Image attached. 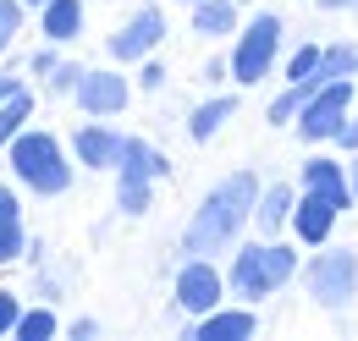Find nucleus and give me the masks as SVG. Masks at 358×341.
<instances>
[{
    "label": "nucleus",
    "mask_w": 358,
    "mask_h": 341,
    "mask_svg": "<svg viewBox=\"0 0 358 341\" xmlns=\"http://www.w3.org/2000/svg\"><path fill=\"white\" fill-rule=\"evenodd\" d=\"M254 198H259V176L254 170H231L226 182H215L204 193V204L193 210L187 231H182V254L187 259H215L231 254L243 226L254 220Z\"/></svg>",
    "instance_id": "obj_1"
},
{
    "label": "nucleus",
    "mask_w": 358,
    "mask_h": 341,
    "mask_svg": "<svg viewBox=\"0 0 358 341\" xmlns=\"http://www.w3.org/2000/svg\"><path fill=\"white\" fill-rule=\"evenodd\" d=\"M298 275V248H287V242H243V248H231V264H226V292L237 303H265L275 298L287 281Z\"/></svg>",
    "instance_id": "obj_2"
},
{
    "label": "nucleus",
    "mask_w": 358,
    "mask_h": 341,
    "mask_svg": "<svg viewBox=\"0 0 358 341\" xmlns=\"http://www.w3.org/2000/svg\"><path fill=\"white\" fill-rule=\"evenodd\" d=\"M6 166H11V176H17L28 193H39V198H61V193L72 187V166H66V149H61L55 132L22 127L6 143Z\"/></svg>",
    "instance_id": "obj_3"
},
{
    "label": "nucleus",
    "mask_w": 358,
    "mask_h": 341,
    "mask_svg": "<svg viewBox=\"0 0 358 341\" xmlns=\"http://www.w3.org/2000/svg\"><path fill=\"white\" fill-rule=\"evenodd\" d=\"M275 55H281V17H275V11H259V17L237 34L231 55H226V72H231V83L254 88L275 72Z\"/></svg>",
    "instance_id": "obj_4"
},
{
    "label": "nucleus",
    "mask_w": 358,
    "mask_h": 341,
    "mask_svg": "<svg viewBox=\"0 0 358 341\" xmlns=\"http://www.w3.org/2000/svg\"><path fill=\"white\" fill-rule=\"evenodd\" d=\"M298 270H303V286H309V298L320 308H348L353 303V292H358V254L353 248H325V254H314Z\"/></svg>",
    "instance_id": "obj_5"
},
{
    "label": "nucleus",
    "mask_w": 358,
    "mask_h": 341,
    "mask_svg": "<svg viewBox=\"0 0 358 341\" xmlns=\"http://www.w3.org/2000/svg\"><path fill=\"white\" fill-rule=\"evenodd\" d=\"M353 99H358L353 78H331V83H320L309 99H303V110H298L292 127L303 132L309 143H331V132L342 127V116H353Z\"/></svg>",
    "instance_id": "obj_6"
},
{
    "label": "nucleus",
    "mask_w": 358,
    "mask_h": 341,
    "mask_svg": "<svg viewBox=\"0 0 358 341\" xmlns=\"http://www.w3.org/2000/svg\"><path fill=\"white\" fill-rule=\"evenodd\" d=\"M226 303V270L215 259H182L177 270V308L187 319H199V314H210V308H221Z\"/></svg>",
    "instance_id": "obj_7"
},
{
    "label": "nucleus",
    "mask_w": 358,
    "mask_h": 341,
    "mask_svg": "<svg viewBox=\"0 0 358 341\" xmlns=\"http://www.w3.org/2000/svg\"><path fill=\"white\" fill-rule=\"evenodd\" d=\"M72 99L83 105V116L110 122V116H122V110H127L133 83H127L116 66H83V78H78V88H72Z\"/></svg>",
    "instance_id": "obj_8"
},
{
    "label": "nucleus",
    "mask_w": 358,
    "mask_h": 341,
    "mask_svg": "<svg viewBox=\"0 0 358 341\" xmlns=\"http://www.w3.org/2000/svg\"><path fill=\"white\" fill-rule=\"evenodd\" d=\"M166 39V11L160 6H138L133 17L110 34V61H143V55H155V44Z\"/></svg>",
    "instance_id": "obj_9"
},
{
    "label": "nucleus",
    "mask_w": 358,
    "mask_h": 341,
    "mask_svg": "<svg viewBox=\"0 0 358 341\" xmlns=\"http://www.w3.org/2000/svg\"><path fill=\"white\" fill-rule=\"evenodd\" d=\"M336 220H342V210H336L325 193H309V187H303V193H298V204H292V220H287V226H292V237H298V242L325 248V242H331V231H336Z\"/></svg>",
    "instance_id": "obj_10"
},
{
    "label": "nucleus",
    "mask_w": 358,
    "mask_h": 341,
    "mask_svg": "<svg viewBox=\"0 0 358 341\" xmlns=\"http://www.w3.org/2000/svg\"><path fill=\"white\" fill-rule=\"evenodd\" d=\"M259 331V319H254V303H237V308H210V314H199L193 325H187V341H248Z\"/></svg>",
    "instance_id": "obj_11"
},
{
    "label": "nucleus",
    "mask_w": 358,
    "mask_h": 341,
    "mask_svg": "<svg viewBox=\"0 0 358 341\" xmlns=\"http://www.w3.org/2000/svg\"><path fill=\"white\" fill-rule=\"evenodd\" d=\"M122 143H127V138L110 127V122H99V116L72 132V154H78V166H89V170H116Z\"/></svg>",
    "instance_id": "obj_12"
},
{
    "label": "nucleus",
    "mask_w": 358,
    "mask_h": 341,
    "mask_svg": "<svg viewBox=\"0 0 358 341\" xmlns=\"http://www.w3.org/2000/svg\"><path fill=\"white\" fill-rule=\"evenodd\" d=\"M303 187H309V193H325L336 210H353V182H348V166H342V160H331V154L303 160Z\"/></svg>",
    "instance_id": "obj_13"
},
{
    "label": "nucleus",
    "mask_w": 358,
    "mask_h": 341,
    "mask_svg": "<svg viewBox=\"0 0 358 341\" xmlns=\"http://www.w3.org/2000/svg\"><path fill=\"white\" fill-rule=\"evenodd\" d=\"M292 204H298V187H287V182L259 187V198H254V226H259V237H281L287 220H292Z\"/></svg>",
    "instance_id": "obj_14"
},
{
    "label": "nucleus",
    "mask_w": 358,
    "mask_h": 341,
    "mask_svg": "<svg viewBox=\"0 0 358 341\" xmlns=\"http://www.w3.org/2000/svg\"><path fill=\"white\" fill-rule=\"evenodd\" d=\"M110 176H138V182H166L171 176V160L149 143V138H127L122 143V160H116V170Z\"/></svg>",
    "instance_id": "obj_15"
},
{
    "label": "nucleus",
    "mask_w": 358,
    "mask_h": 341,
    "mask_svg": "<svg viewBox=\"0 0 358 341\" xmlns=\"http://www.w3.org/2000/svg\"><path fill=\"white\" fill-rule=\"evenodd\" d=\"M39 34H45V44H66L83 34V0H45L39 6Z\"/></svg>",
    "instance_id": "obj_16"
},
{
    "label": "nucleus",
    "mask_w": 358,
    "mask_h": 341,
    "mask_svg": "<svg viewBox=\"0 0 358 341\" xmlns=\"http://www.w3.org/2000/svg\"><path fill=\"white\" fill-rule=\"evenodd\" d=\"M193 34L199 39H231L237 34V0H193Z\"/></svg>",
    "instance_id": "obj_17"
},
{
    "label": "nucleus",
    "mask_w": 358,
    "mask_h": 341,
    "mask_svg": "<svg viewBox=\"0 0 358 341\" xmlns=\"http://www.w3.org/2000/svg\"><path fill=\"white\" fill-rule=\"evenodd\" d=\"M231 116H237V99H231V94H215V99H204V105L187 116V138H193V143H210Z\"/></svg>",
    "instance_id": "obj_18"
},
{
    "label": "nucleus",
    "mask_w": 358,
    "mask_h": 341,
    "mask_svg": "<svg viewBox=\"0 0 358 341\" xmlns=\"http://www.w3.org/2000/svg\"><path fill=\"white\" fill-rule=\"evenodd\" d=\"M22 122H34V88H17V94L0 105V154H6V143L22 132Z\"/></svg>",
    "instance_id": "obj_19"
},
{
    "label": "nucleus",
    "mask_w": 358,
    "mask_h": 341,
    "mask_svg": "<svg viewBox=\"0 0 358 341\" xmlns=\"http://www.w3.org/2000/svg\"><path fill=\"white\" fill-rule=\"evenodd\" d=\"M358 78V44H320V83Z\"/></svg>",
    "instance_id": "obj_20"
},
{
    "label": "nucleus",
    "mask_w": 358,
    "mask_h": 341,
    "mask_svg": "<svg viewBox=\"0 0 358 341\" xmlns=\"http://www.w3.org/2000/svg\"><path fill=\"white\" fill-rule=\"evenodd\" d=\"M55 331H61L55 308H22V314H17V325H11V336H17V341H50Z\"/></svg>",
    "instance_id": "obj_21"
},
{
    "label": "nucleus",
    "mask_w": 358,
    "mask_h": 341,
    "mask_svg": "<svg viewBox=\"0 0 358 341\" xmlns=\"http://www.w3.org/2000/svg\"><path fill=\"white\" fill-rule=\"evenodd\" d=\"M149 204H155V182L116 176V210H122V215H149Z\"/></svg>",
    "instance_id": "obj_22"
},
{
    "label": "nucleus",
    "mask_w": 358,
    "mask_h": 341,
    "mask_svg": "<svg viewBox=\"0 0 358 341\" xmlns=\"http://www.w3.org/2000/svg\"><path fill=\"white\" fill-rule=\"evenodd\" d=\"M287 83H303L309 94L320 88V44H303V50H292V61H287Z\"/></svg>",
    "instance_id": "obj_23"
},
{
    "label": "nucleus",
    "mask_w": 358,
    "mask_h": 341,
    "mask_svg": "<svg viewBox=\"0 0 358 341\" xmlns=\"http://www.w3.org/2000/svg\"><path fill=\"white\" fill-rule=\"evenodd\" d=\"M303 99H309V88H303V83H287L275 99H270V127H287V122H298Z\"/></svg>",
    "instance_id": "obj_24"
},
{
    "label": "nucleus",
    "mask_w": 358,
    "mask_h": 341,
    "mask_svg": "<svg viewBox=\"0 0 358 341\" xmlns=\"http://www.w3.org/2000/svg\"><path fill=\"white\" fill-rule=\"evenodd\" d=\"M17 259H28V231H22V220H0V270Z\"/></svg>",
    "instance_id": "obj_25"
},
{
    "label": "nucleus",
    "mask_w": 358,
    "mask_h": 341,
    "mask_svg": "<svg viewBox=\"0 0 358 341\" xmlns=\"http://www.w3.org/2000/svg\"><path fill=\"white\" fill-rule=\"evenodd\" d=\"M17 34H22V0H0V55L17 44Z\"/></svg>",
    "instance_id": "obj_26"
},
{
    "label": "nucleus",
    "mask_w": 358,
    "mask_h": 341,
    "mask_svg": "<svg viewBox=\"0 0 358 341\" xmlns=\"http://www.w3.org/2000/svg\"><path fill=\"white\" fill-rule=\"evenodd\" d=\"M78 78H83V66H78V61H55V66L45 72V88H50V94H72Z\"/></svg>",
    "instance_id": "obj_27"
},
{
    "label": "nucleus",
    "mask_w": 358,
    "mask_h": 341,
    "mask_svg": "<svg viewBox=\"0 0 358 341\" xmlns=\"http://www.w3.org/2000/svg\"><path fill=\"white\" fill-rule=\"evenodd\" d=\"M138 88H143V94H155V88H166V66H160L155 55H143V61H138Z\"/></svg>",
    "instance_id": "obj_28"
},
{
    "label": "nucleus",
    "mask_w": 358,
    "mask_h": 341,
    "mask_svg": "<svg viewBox=\"0 0 358 341\" xmlns=\"http://www.w3.org/2000/svg\"><path fill=\"white\" fill-rule=\"evenodd\" d=\"M17 314H22V298H17L11 286H0V336H11V325H17Z\"/></svg>",
    "instance_id": "obj_29"
},
{
    "label": "nucleus",
    "mask_w": 358,
    "mask_h": 341,
    "mask_svg": "<svg viewBox=\"0 0 358 341\" xmlns=\"http://www.w3.org/2000/svg\"><path fill=\"white\" fill-rule=\"evenodd\" d=\"M331 143H336L342 154H358V116H342V127L331 132Z\"/></svg>",
    "instance_id": "obj_30"
},
{
    "label": "nucleus",
    "mask_w": 358,
    "mask_h": 341,
    "mask_svg": "<svg viewBox=\"0 0 358 341\" xmlns=\"http://www.w3.org/2000/svg\"><path fill=\"white\" fill-rule=\"evenodd\" d=\"M0 220H22V198L11 182H0Z\"/></svg>",
    "instance_id": "obj_31"
},
{
    "label": "nucleus",
    "mask_w": 358,
    "mask_h": 341,
    "mask_svg": "<svg viewBox=\"0 0 358 341\" xmlns=\"http://www.w3.org/2000/svg\"><path fill=\"white\" fill-rule=\"evenodd\" d=\"M55 61H61V44H45V50H39V55H34L28 66H34L39 78H45V72H50V66H55Z\"/></svg>",
    "instance_id": "obj_32"
},
{
    "label": "nucleus",
    "mask_w": 358,
    "mask_h": 341,
    "mask_svg": "<svg viewBox=\"0 0 358 341\" xmlns=\"http://www.w3.org/2000/svg\"><path fill=\"white\" fill-rule=\"evenodd\" d=\"M66 336L89 341V336H99V325H94V319H72V325H66Z\"/></svg>",
    "instance_id": "obj_33"
},
{
    "label": "nucleus",
    "mask_w": 358,
    "mask_h": 341,
    "mask_svg": "<svg viewBox=\"0 0 358 341\" xmlns=\"http://www.w3.org/2000/svg\"><path fill=\"white\" fill-rule=\"evenodd\" d=\"M226 78H231V72H226V61H221V55H215V61L204 66V83H226Z\"/></svg>",
    "instance_id": "obj_34"
},
{
    "label": "nucleus",
    "mask_w": 358,
    "mask_h": 341,
    "mask_svg": "<svg viewBox=\"0 0 358 341\" xmlns=\"http://www.w3.org/2000/svg\"><path fill=\"white\" fill-rule=\"evenodd\" d=\"M17 88H22V83H17V72H0V105H6V99H11Z\"/></svg>",
    "instance_id": "obj_35"
},
{
    "label": "nucleus",
    "mask_w": 358,
    "mask_h": 341,
    "mask_svg": "<svg viewBox=\"0 0 358 341\" xmlns=\"http://www.w3.org/2000/svg\"><path fill=\"white\" fill-rule=\"evenodd\" d=\"M320 11H358V0H314Z\"/></svg>",
    "instance_id": "obj_36"
},
{
    "label": "nucleus",
    "mask_w": 358,
    "mask_h": 341,
    "mask_svg": "<svg viewBox=\"0 0 358 341\" xmlns=\"http://www.w3.org/2000/svg\"><path fill=\"white\" fill-rule=\"evenodd\" d=\"M348 182H353V204H358V154H353V166H348Z\"/></svg>",
    "instance_id": "obj_37"
},
{
    "label": "nucleus",
    "mask_w": 358,
    "mask_h": 341,
    "mask_svg": "<svg viewBox=\"0 0 358 341\" xmlns=\"http://www.w3.org/2000/svg\"><path fill=\"white\" fill-rule=\"evenodd\" d=\"M22 6H45V0H22Z\"/></svg>",
    "instance_id": "obj_38"
},
{
    "label": "nucleus",
    "mask_w": 358,
    "mask_h": 341,
    "mask_svg": "<svg viewBox=\"0 0 358 341\" xmlns=\"http://www.w3.org/2000/svg\"><path fill=\"white\" fill-rule=\"evenodd\" d=\"M237 6H243V0H237Z\"/></svg>",
    "instance_id": "obj_39"
},
{
    "label": "nucleus",
    "mask_w": 358,
    "mask_h": 341,
    "mask_svg": "<svg viewBox=\"0 0 358 341\" xmlns=\"http://www.w3.org/2000/svg\"><path fill=\"white\" fill-rule=\"evenodd\" d=\"M187 6H193V0H187Z\"/></svg>",
    "instance_id": "obj_40"
}]
</instances>
